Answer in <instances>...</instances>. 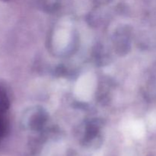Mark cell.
Here are the masks:
<instances>
[{"label": "cell", "mask_w": 156, "mask_h": 156, "mask_svg": "<svg viewBox=\"0 0 156 156\" xmlns=\"http://www.w3.org/2000/svg\"><path fill=\"white\" fill-rule=\"evenodd\" d=\"M9 106V101L6 93L0 88V114H4Z\"/></svg>", "instance_id": "1"}, {"label": "cell", "mask_w": 156, "mask_h": 156, "mask_svg": "<svg viewBox=\"0 0 156 156\" xmlns=\"http://www.w3.org/2000/svg\"><path fill=\"white\" fill-rule=\"evenodd\" d=\"M7 122L4 117V114H0V139L2 138L7 132Z\"/></svg>", "instance_id": "2"}, {"label": "cell", "mask_w": 156, "mask_h": 156, "mask_svg": "<svg viewBox=\"0 0 156 156\" xmlns=\"http://www.w3.org/2000/svg\"><path fill=\"white\" fill-rule=\"evenodd\" d=\"M2 1H5V2H7V1H9V0H2Z\"/></svg>", "instance_id": "3"}]
</instances>
